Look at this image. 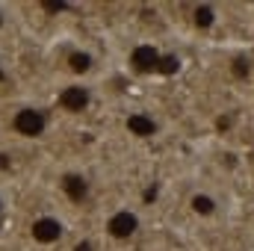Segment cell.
I'll return each mask as SVG.
<instances>
[{
	"label": "cell",
	"mask_w": 254,
	"mask_h": 251,
	"mask_svg": "<svg viewBox=\"0 0 254 251\" xmlns=\"http://www.w3.org/2000/svg\"><path fill=\"white\" fill-rule=\"evenodd\" d=\"M228 71H231L234 80L246 83V80H252V74H254V63L246 57V54H240V57H234V60L228 63Z\"/></svg>",
	"instance_id": "8fae6325"
},
{
	"label": "cell",
	"mask_w": 254,
	"mask_h": 251,
	"mask_svg": "<svg viewBox=\"0 0 254 251\" xmlns=\"http://www.w3.org/2000/svg\"><path fill=\"white\" fill-rule=\"evenodd\" d=\"M169 57L160 51V45H154V42H136L133 48H130V54H127V65H130V71L133 74H154V71H160L163 63H166Z\"/></svg>",
	"instance_id": "ba28073f"
},
{
	"label": "cell",
	"mask_w": 254,
	"mask_h": 251,
	"mask_svg": "<svg viewBox=\"0 0 254 251\" xmlns=\"http://www.w3.org/2000/svg\"><path fill=\"white\" fill-rule=\"evenodd\" d=\"M12 18H15V15H12V6L0 3V36H3L9 27H12Z\"/></svg>",
	"instance_id": "7c38bea8"
},
{
	"label": "cell",
	"mask_w": 254,
	"mask_h": 251,
	"mask_svg": "<svg viewBox=\"0 0 254 251\" xmlns=\"http://www.w3.org/2000/svg\"><path fill=\"white\" fill-rule=\"evenodd\" d=\"M6 210H9V195H6V189H3V184H0V219L6 216Z\"/></svg>",
	"instance_id": "4fadbf2b"
},
{
	"label": "cell",
	"mask_w": 254,
	"mask_h": 251,
	"mask_svg": "<svg viewBox=\"0 0 254 251\" xmlns=\"http://www.w3.org/2000/svg\"><path fill=\"white\" fill-rule=\"evenodd\" d=\"M95 95H92V86L89 83H80V80H68L57 89V101H54V110H60L65 116H80L92 107Z\"/></svg>",
	"instance_id": "8992f818"
},
{
	"label": "cell",
	"mask_w": 254,
	"mask_h": 251,
	"mask_svg": "<svg viewBox=\"0 0 254 251\" xmlns=\"http://www.w3.org/2000/svg\"><path fill=\"white\" fill-rule=\"evenodd\" d=\"M101 228H104V237H107L110 243L125 246V243H133V240L145 231V216H142V210L133 207V204H119V207H113V210L104 216Z\"/></svg>",
	"instance_id": "3957f363"
},
{
	"label": "cell",
	"mask_w": 254,
	"mask_h": 251,
	"mask_svg": "<svg viewBox=\"0 0 254 251\" xmlns=\"http://www.w3.org/2000/svg\"><path fill=\"white\" fill-rule=\"evenodd\" d=\"M3 125L21 142H42L54 130V107L39 104V101L9 104L6 113H3Z\"/></svg>",
	"instance_id": "6da1fadb"
},
{
	"label": "cell",
	"mask_w": 254,
	"mask_h": 251,
	"mask_svg": "<svg viewBox=\"0 0 254 251\" xmlns=\"http://www.w3.org/2000/svg\"><path fill=\"white\" fill-rule=\"evenodd\" d=\"M222 18H225V9L219 3H192L190 6V24H192V30L201 33V36L216 33Z\"/></svg>",
	"instance_id": "9c48e42d"
},
{
	"label": "cell",
	"mask_w": 254,
	"mask_h": 251,
	"mask_svg": "<svg viewBox=\"0 0 254 251\" xmlns=\"http://www.w3.org/2000/svg\"><path fill=\"white\" fill-rule=\"evenodd\" d=\"M54 189L57 195L63 198L68 207H89L98 195V187H95V178L80 169V166H65L60 169L57 181H54Z\"/></svg>",
	"instance_id": "7a4b0ae2"
},
{
	"label": "cell",
	"mask_w": 254,
	"mask_h": 251,
	"mask_svg": "<svg viewBox=\"0 0 254 251\" xmlns=\"http://www.w3.org/2000/svg\"><path fill=\"white\" fill-rule=\"evenodd\" d=\"M68 231H71L68 219L63 213H57V210H42V213H36L27 222V240L36 249H57V246H63Z\"/></svg>",
	"instance_id": "277c9868"
},
{
	"label": "cell",
	"mask_w": 254,
	"mask_h": 251,
	"mask_svg": "<svg viewBox=\"0 0 254 251\" xmlns=\"http://www.w3.org/2000/svg\"><path fill=\"white\" fill-rule=\"evenodd\" d=\"M63 68L65 74H68V80H80V83H86L95 71H98V54H95V48H89V45H68L63 54Z\"/></svg>",
	"instance_id": "52a82bcc"
},
{
	"label": "cell",
	"mask_w": 254,
	"mask_h": 251,
	"mask_svg": "<svg viewBox=\"0 0 254 251\" xmlns=\"http://www.w3.org/2000/svg\"><path fill=\"white\" fill-rule=\"evenodd\" d=\"M184 204H187V213L198 222H216L225 213V201L213 187H192Z\"/></svg>",
	"instance_id": "5b68a950"
},
{
	"label": "cell",
	"mask_w": 254,
	"mask_h": 251,
	"mask_svg": "<svg viewBox=\"0 0 254 251\" xmlns=\"http://www.w3.org/2000/svg\"><path fill=\"white\" fill-rule=\"evenodd\" d=\"M125 130L130 136H136V139H151V136H157V119L151 116V113H142V110H136V113H130L125 119Z\"/></svg>",
	"instance_id": "30bf717a"
}]
</instances>
